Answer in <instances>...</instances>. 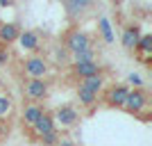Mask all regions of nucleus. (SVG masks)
Here are the masks:
<instances>
[{
  "instance_id": "obj_1",
  "label": "nucleus",
  "mask_w": 152,
  "mask_h": 146,
  "mask_svg": "<svg viewBox=\"0 0 152 146\" xmlns=\"http://www.w3.org/2000/svg\"><path fill=\"white\" fill-rule=\"evenodd\" d=\"M64 48L70 50L73 55L75 53H84V50H93V39H91L89 32L80 30V27H70L64 34Z\"/></svg>"
},
{
  "instance_id": "obj_2",
  "label": "nucleus",
  "mask_w": 152,
  "mask_h": 146,
  "mask_svg": "<svg viewBox=\"0 0 152 146\" xmlns=\"http://www.w3.org/2000/svg\"><path fill=\"white\" fill-rule=\"evenodd\" d=\"M148 105H150V96H148V89L145 87H134L127 91V98L123 103V110H125L127 114H141V112H145Z\"/></svg>"
},
{
  "instance_id": "obj_3",
  "label": "nucleus",
  "mask_w": 152,
  "mask_h": 146,
  "mask_svg": "<svg viewBox=\"0 0 152 146\" xmlns=\"http://www.w3.org/2000/svg\"><path fill=\"white\" fill-rule=\"evenodd\" d=\"M23 73L27 76V80H45V76L50 73V64L41 55H32L23 62Z\"/></svg>"
},
{
  "instance_id": "obj_4",
  "label": "nucleus",
  "mask_w": 152,
  "mask_h": 146,
  "mask_svg": "<svg viewBox=\"0 0 152 146\" xmlns=\"http://www.w3.org/2000/svg\"><path fill=\"white\" fill-rule=\"evenodd\" d=\"M23 96L32 103H41L50 96V84L45 80H23Z\"/></svg>"
},
{
  "instance_id": "obj_5",
  "label": "nucleus",
  "mask_w": 152,
  "mask_h": 146,
  "mask_svg": "<svg viewBox=\"0 0 152 146\" xmlns=\"http://www.w3.org/2000/svg\"><path fill=\"white\" fill-rule=\"evenodd\" d=\"M127 91H129V87L123 84V82L109 84L107 91H104V103H107L109 107H123V103L127 98Z\"/></svg>"
},
{
  "instance_id": "obj_6",
  "label": "nucleus",
  "mask_w": 152,
  "mask_h": 146,
  "mask_svg": "<svg viewBox=\"0 0 152 146\" xmlns=\"http://www.w3.org/2000/svg\"><path fill=\"white\" fill-rule=\"evenodd\" d=\"M52 119L57 121V123H61L64 128H70V126H75L77 119H80V112H77L73 105H59L57 110H55V114H52Z\"/></svg>"
},
{
  "instance_id": "obj_7",
  "label": "nucleus",
  "mask_w": 152,
  "mask_h": 146,
  "mask_svg": "<svg viewBox=\"0 0 152 146\" xmlns=\"http://www.w3.org/2000/svg\"><path fill=\"white\" fill-rule=\"evenodd\" d=\"M18 37H20V25L18 23H14V21H2V23H0V46L9 48L14 41H18Z\"/></svg>"
},
{
  "instance_id": "obj_8",
  "label": "nucleus",
  "mask_w": 152,
  "mask_h": 146,
  "mask_svg": "<svg viewBox=\"0 0 152 146\" xmlns=\"http://www.w3.org/2000/svg\"><path fill=\"white\" fill-rule=\"evenodd\" d=\"M70 73L77 76L80 80H86V78H93V76H102V66L98 62H80V64H70Z\"/></svg>"
},
{
  "instance_id": "obj_9",
  "label": "nucleus",
  "mask_w": 152,
  "mask_h": 146,
  "mask_svg": "<svg viewBox=\"0 0 152 146\" xmlns=\"http://www.w3.org/2000/svg\"><path fill=\"white\" fill-rule=\"evenodd\" d=\"M141 39V27L139 23H127L123 27V34H121V44L125 50H136V44Z\"/></svg>"
},
{
  "instance_id": "obj_10",
  "label": "nucleus",
  "mask_w": 152,
  "mask_h": 146,
  "mask_svg": "<svg viewBox=\"0 0 152 146\" xmlns=\"http://www.w3.org/2000/svg\"><path fill=\"white\" fill-rule=\"evenodd\" d=\"M43 112H45V107L41 105V103H27L25 107H23V112H20V123L32 128L39 119H41Z\"/></svg>"
},
{
  "instance_id": "obj_11",
  "label": "nucleus",
  "mask_w": 152,
  "mask_h": 146,
  "mask_svg": "<svg viewBox=\"0 0 152 146\" xmlns=\"http://www.w3.org/2000/svg\"><path fill=\"white\" fill-rule=\"evenodd\" d=\"M32 128H34L37 137H45V135H50V133H57V128H55V119H52V112L45 110L43 114H41V119H39Z\"/></svg>"
},
{
  "instance_id": "obj_12",
  "label": "nucleus",
  "mask_w": 152,
  "mask_h": 146,
  "mask_svg": "<svg viewBox=\"0 0 152 146\" xmlns=\"http://www.w3.org/2000/svg\"><path fill=\"white\" fill-rule=\"evenodd\" d=\"M18 41H20V48H23V50H27V53H37L39 46H41V39H39V34H37L34 30L20 32Z\"/></svg>"
},
{
  "instance_id": "obj_13",
  "label": "nucleus",
  "mask_w": 152,
  "mask_h": 146,
  "mask_svg": "<svg viewBox=\"0 0 152 146\" xmlns=\"http://www.w3.org/2000/svg\"><path fill=\"white\" fill-rule=\"evenodd\" d=\"M89 7H91V0H68V2H64V9L70 19H80Z\"/></svg>"
},
{
  "instance_id": "obj_14",
  "label": "nucleus",
  "mask_w": 152,
  "mask_h": 146,
  "mask_svg": "<svg viewBox=\"0 0 152 146\" xmlns=\"http://www.w3.org/2000/svg\"><path fill=\"white\" fill-rule=\"evenodd\" d=\"M80 84L98 96V94H102V89H104V76H93V78H86V80H80Z\"/></svg>"
},
{
  "instance_id": "obj_15",
  "label": "nucleus",
  "mask_w": 152,
  "mask_h": 146,
  "mask_svg": "<svg viewBox=\"0 0 152 146\" xmlns=\"http://www.w3.org/2000/svg\"><path fill=\"white\" fill-rule=\"evenodd\" d=\"M77 101L82 103L84 107H91L95 101H98V96L93 94V91H89L86 87H82V84H77Z\"/></svg>"
},
{
  "instance_id": "obj_16",
  "label": "nucleus",
  "mask_w": 152,
  "mask_h": 146,
  "mask_svg": "<svg viewBox=\"0 0 152 146\" xmlns=\"http://www.w3.org/2000/svg\"><path fill=\"white\" fill-rule=\"evenodd\" d=\"M12 112H14V101L7 94H0V121L7 119Z\"/></svg>"
},
{
  "instance_id": "obj_17",
  "label": "nucleus",
  "mask_w": 152,
  "mask_h": 146,
  "mask_svg": "<svg viewBox=\"0 0 152 146\" xmlns=\"http://www.w3.org/2000/svg\"><path fill=\"white\" fill-rule=\"evenodd\" d=\"M98 30H100L102 39H104L107 44L114 41V32H111V23H109V19H100V21H98Z\"/></svg>"
},
{
  "instance_id": "obj_18",
  "label": "nucleus",
  "mask_w": 152,
  "mask_h": 146,
  "mask_svg": "<svg viewBox=\"0 0 152 146\" xmlns=\"http://www.w3.org/2000/svg\"><path fill=\"white\" fill-rule=\"evenodd\" d=\"M136 50L143 53V55H150L152 53V34H141L139 44H136Z\"/></svg>"
},
{
  "instance_id": "obj_19",
  "label": "nucleus",
  "mask_w": 152,
  "mask_h": 146,
  "mask_svg": "<svg viewBox=\"0 0 152 146\" xmlns=\"http://www.w3.org/2000/svg\"><path fill=\"white\" fill-rule=\"evenodd\" d=\"M93 59H95V53H93V50H84V53H75V55H73V64L93 62Z\"/></svg>"
},
{
  "instance_id": "obj_20",
  "label": "nucleus",
  "mask_w": 152,
  "mask_h": 146,
  "mask_svg": "<svg viewBox=\"0 0 152 146\" xmlns=\"http://www.w3.org/2000/svg\"><path fill=\"white\" fill-rule=\"evenodd\" d=\"M39 139H41V144H43V146H57L59 135L57 133H50V135H45V137H39Z\"/></svg>"
},
{
  "instance_id": "obj_21",
  "label": "nucleus",
  "mask_w": 152,
  "mask_h": 146,
  "mask_svg": "<svg viewBox=\"0 0 152 146\" xmlns=\"http://www.w3.org/2000/svg\"><path fill=\"white\" fill-rule=\"evenodd\" d=\"M7 62H9V50H7L5 46H0V69H2Z\"/></svg>"
},
{
  "instance_id": "obj_22",
  "label": "nucleus",
  "mask_w": 152,
  "mask_h": 146,
  "mask_svg": "<svg viewBox=\"0 0 152 146\" xmlns=\"http://www.w3.org/2000/svg\"><path fill=\"white\" fill-rule=\"evenodd\" d=\"M127 80H129V82H132V84H136V89H139V87H143V82H141V78L136 76V73H132V76L127 78Z\"/></svg>"
},
{
  "instance_id": "obj_23",
  "label": "nucleus",
  "mask_w": 152,
  "mask_h": 146,
  "mask_svg": "<svg viewBox=\"0 0 152 146\" xmlns=\"http://www.w3.org/2000/svg\"><path fill=\"white\" fill-rule=\"evenodd\" d=\"M57 146H75V144H73L70 139H59V142H57Z\"/></svg>"
},
{
  "instance_id": "obj_24",
  "label": "nucleus",
  "mask_w": 152,
  "mask_h": 146,
  "mask_svg": "<svg viewBox=\"0 0 152 146\" xmlns=\"http://www.w3.org/2000/svg\"><path fill=\"white\" fill-rule=\"evenodd\" d=\"M12 5V0H0V7H9Z\"/></svg>"
}]
</instances>
